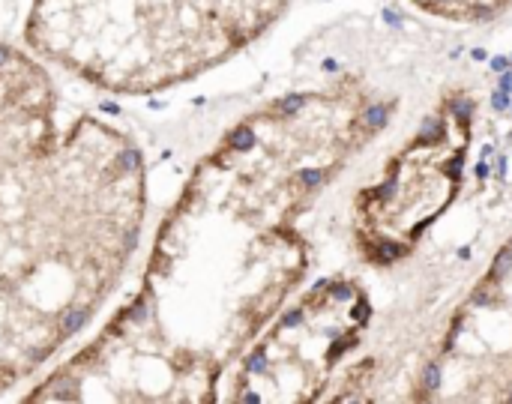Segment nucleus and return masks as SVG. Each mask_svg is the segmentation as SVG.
Returning a JSON list of instances; mask_svg holds the SVG:
<instances>
[{
	"label": "nucleus",
	"instance_id": "obj_7",
	"mask_svg": "<svg viewBox=\"0 0 512 404\" xmlns=\"http://www.w3.org/2000/svg\"><path fill=\"white\" fill-rule=\"evenodd\" d=\"M512 306V249L510 255L498 264L495 273H489L486 288H480V294L474 297L471 309L474 315H486V312H501Z\"/></svg>",
	"mask_w": 512,
	"mask_h": 404
},
{
	"label": "nucleus",
	"instance_id": "obj_4",
	"mask_svg": "<svg viewBox=\"0 0 512 404\" xmlns=\"http://www.w3.org/2000/svg\"><path fill=\"white\" fill-rule=\"evenodd\" d=\"M369 300L351 279H327L285 303L222 384L219 402H324L360 345Z\"/></svg>",
	"mask_w": 512,
	"mask_h": 404
},
{
	"label": "nucleus",
	"instance_id": "obj_5",
	"mask_svg": "<svg viewBox=\"0 0 512 404\" xmlns=\"http://www.w3.org/2000/svg\"><path fill=\"white\" fill-rule=\"evenodd\" d=\"M465 162V135L456 123L438 120L420 135L390 171L369 186L354 210V234L360 249L384 261L414 246L417 234L447 207Z\"/></svg>",
	"mask_w": 512,
	"mask_h": 404
},
{
	"label": "nucleus",
	"instance_id": "obj_6",
	"mask_svg": "<svg viewBox=\"0 0 512 404\" xmlns=\"http://www.w3.org/2000/svg\"><path fill=\"white\" fill-rule=\"evenodd\" d=\"M54 69L24 42L0 39V189L60 135Z\"/></svg>",
	"mask_w": 512,
	"mask_h": 404
},
{
	"label": "nucleus",
	"instance_id": "obj_9",
	"mask_svg": "<svg viewBox=\"0 0 512 404\" xmlns=\"http://www.w3.org/2000/svg\"><path fill=\"white\" fill-rule=\"evenodd\" d=\"M9 393V387H6V378H3V369H0V399Z\"/></svg>",
	"mask_w": 512,
	"mask_h": 404
},
{
	"label": "nucleus",
	"instance_id": "obj_3",
	"mask_svg": "<svg viewBox=\"0 0 512 404\" xmlns=\"http://www.w3.org/2000/svg\"><path fill=\"white\" fill-rule=\"evenodd\" d=\"M291 0H30L21 42L54 72L117 96L186 87L252 48Z\"/></svg>",
	"mask_w": 512,
	"mask_h": 404
},
{
	"label": "nucleus",
	"instance_id": "obj_2",
	"mask_svg": "<svg viewBox=\"0 0 512 404\" xmlns=\"http://www.w3.org/2000/svg\"><path fill=\"white\" fill-rule=\"evenodd\" d=\"M150 171L138 138L84 111L0 189V363L30 387L105 312L141 252Z\"/></svg>",
	"mask_w": 512,
	"mask_h": 404
},
{
	"label": "nucleus",
	"instance_id": "obj_1",
	"mask_svg": "<svg viewBox=\"0 0 512 404\" xmlns=\"http://www.w3.org/2000/svg\"><path fill=\"white\" fill-rule=\"evenodd\" d=\"M375 129V102L348 84L234 120L159 216L126 300L21 402H219L234 363L306 279L300 216Z\"/></svg>",
	"mask_w": 512,
	"mask_h": 404
},
{
	"label": "nucleus",
	"instance_id": "obj_8",
	"mask_svg": "<svg viewBox=\"0 0 512 404\" xmlns=\"http://www.w3.org/2000/svg\"><path fill=\"white\" fill-rule=\"evenodd\" d=\"M417 6L441 15V18H453V21H480V18H492L501 9H507L512 0H414Z\"/></svg>",
	"mask_w": 512,
	"mask_h": 404
}]
</instances>
